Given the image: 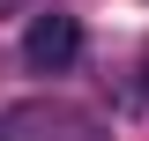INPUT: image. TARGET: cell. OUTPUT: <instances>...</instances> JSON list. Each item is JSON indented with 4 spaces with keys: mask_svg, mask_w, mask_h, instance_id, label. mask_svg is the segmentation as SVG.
I'll return each mask as SVG.
<instances>
[{
    "mask_svg": "<svg viewBox=\"0 0 149 141\" xmlns=\"http://www.w3.org/2000/svg\"><path fill=\"white\" fill-rule=\"evenodd\" d=\"M22 59H30V74H67L74 59H82V22L74 15H37L30 30H22Z\"/></svg>",
    "mask_w": 149,
    "mask_h": 141,
    "instance_id": "cell-2",
    "label": "cell"
},
{
    "mask_svg": "<svg viewBox=\"0 0 149 141\" xmlns=\"http://www.w3.org/2000/svg\"><path fill=\"white\" fill-rule=\"evenodd\" d=\"M0 141H112V126L67 97H22L0 111Z\"/></svg>",
    "mask_w": 149,
    "mask_h": 141,
    "instance_id": "cell-1",
    "label": "cell"
},
{
    "mask_svg": "<svg viewBox=\"0 0 149 141\" xmlns=\"http://www.w3.org/2000/svg\"><path fill=\"white\" fill-rule=\"evenodd\" d=\"M142 67H149V59H142Z\"/></svg>",
    "mask_w": 149,
    "mask_h": 141,
    "instance_id": "cell-4",
    "label": "cell"
},
{
    "mask_svg": "<svg viewBox=\"0 0 149 141\" xmlns=\"http://www.w3.org/2000/svg\"><path fill=\"white\" fill-rule=\"evenodd\" d=\"M15 8H30V0H0V15H15Z\"/></svg>",
    "mask_w": 149,
    "mask_h": 141,
    "instance_id": "cell-3",
    "label": "cell"
}]
</instances>
